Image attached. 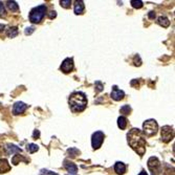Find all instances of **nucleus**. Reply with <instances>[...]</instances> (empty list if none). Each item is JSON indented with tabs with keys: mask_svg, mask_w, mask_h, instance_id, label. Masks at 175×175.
I'll return each instance as SVG.
<instances>
[{
	"mask_svg": "<svg viewBox=\"0 0 175 175\" xmlns=\"http://www.w3.org/2000/svg\"><path fill=\"white\" fill-rule=\"evenodd\" d=\"M127 137H128V144L130 147L141 156L144 155L146 151V140L143 137V133L141 130L137 128L131 129L127 134Z\"/></svg>",
	"mask_w": 175,
	"mask_h": 175,
	"instance_id": "f257e3e1",
	"label": "nucleus"
},
{
	"mask_svg": "<svg viewBox=\"0 0 175 175\" xmlns=\"http://www.w3.org/2000/svg\"><path fill=\"white\" fill-rule=\"evenodd\" d=\"M69 106L73 112H81L87 106V99L83 92H74L69 96Z\"/></svg>",
	"mask_w": 175,
	"mask_h": 175,
	"instance_id": "f03ea898",
	"label": "nucleus"
},
{
	"mask_svg": "<svg viewBox=\"0 0 175 175\" xmlns=\"http://www.w3.org/2000/svg\"><path fill=\"white\" fill-rule=\"evenodd\" d=\"M46 13V7L44 4L39 5V7H35L30 11L29 13V21L32 23H39V22L42 21Z\"/></svg>",
	"mask_w": 175,
	"mask_h": 175,
	"instance_id": "7ed1b4c3",
	"label": "nucleus"
},
{
	"mask_svg": "<svg viewBox=\"0 0 175 175\" xmlns=\"http://www.w3.org/2000/svg\"><path fill=\"white\" fill-rule=\"evenodd\" d=\"M144 133L147 137H153L154 134H156L158 130V125L155 120H148L146 121L143 125Z\"/></svg>",
	"mask_w": 175,
	"mask_h": 175,
	"instance_id": "20e7f679",
	"label": "nucleus"
},
{
	"mask_svg": "<svg viewBox=\"0 0 175 175\" xmlns=\"http://www.w3.org/2000/svg\"><path fill=\"white\" fill-rule=\"evenodd\" d=\"M159 167H160V164H159V160L157 159V157H150L149 160H148V168L150 169V171H151L152 175H158L159 174Z\"/></svg>",
	"mask_w": 175,
	"mask_h": 175,
	"instance_id": "39448f33",
	"label": "nucleus"
},
{
	"mask_svg": "<svg viewBox=\"0 0 175 175\" xmlns=\"http://www.w3.org/2000/svg\"><path fill=\"white\" fill-rule=\"evenodd\" d=\"M174 137V131L173 128L170 126H164L162 129V141L164 143H169Z\"/></svg>",
	"mask_w": 175,
	"mask_h": 175,
	"instance_id": "423d86ee",
	"label": "nucleus"
},
{
	"mask_svg": "<svg viewBox=\"0 0 175 175\" xmlns=\"http://www.w3.org/2000/svg\"><path fill=\"white\" fill-rule=\"evenodd\" d=\"M103 141H104V133L101 131L94 132L92 134V138H91L93 149H99L102 146Z\"/></svg>",
	"mask_w": 175,
	"mask_h": 175,
	"instance_id": "0eeeda50",
	"label": "nucleus"
},
{
	"mask_svg": "<svg viewBox=\"0 0 175 175\" xmlns=\"http://www.w3.org/2000/svg\"><path fill=\"white\" fill-rule=\"evenodd\" d=\"M60 69L64 74L70 73V71L74 69V61H73V59H70V58L65 59L64 61H63V63H62V65H61Z\"/></svg>",
	"mask_w": 175,
	"mask_h": 175,
	"instance_id": "6e6552de",
	"label": "nucleus"
},
{
	"mask_svg": "<svg viewBox=\"0 0 175 175\" xmlns=\"http://www.w3.org/2000/svg\"><path fill=\"white\" fill-rule=\"evenodd\" d=\"M124 96H125L124 91L119 89L118 86H113L112 91H111V98L114 100V101H121V100L124 99Z\"/></svg>",
	"mask_w": 175,
	"mask_h": 175,
	"instance_id": "1a4fd4ad",
	"label": "nucleus"
},
{
	"mask_svg": "<svg viewBox=\"0 0 175 175\" xmlns=\"http://www.w3.org/2000/svg\"><path fill=\"white\" fill-rule=\"evenodd\" d=\"M26 108L27 106L24 103H22V102H17V103H15V105H14V108H13V113L15 115H17V114H20V113L22 112H24V111L26 110Z\"/></svg>",
	"mask_w": 175,
	"mask_h": 175,
	"instance_id": "9d476101",
	"label": "nucleus"
},
{
	"mask_svg": "<svg viewBox=\"0 0 175 175\" xmlns=\"http://www.w3.org/2000/svg\"><path fill=\"white\" fill-rule=\"evenodd\" d=\"M64 168L73 175H76L78 172V167L74 163L69 162V160H64Z\"/></svg>",
	"mask_w": 175,
	"mask_h": 175,
	"instance_id": "9b49d317",
	"label": "nucleus"
},
{
	"mask_svg": "<svg viewBox=\"0 0 175 175\" xmlns=\"http://www.w3.org/2000/svg\"><path fill=\"white\" fill-rule=\"evenodd\" d=\"M11 170V166L9 165V162L7 159L1 158L0 159V173H5V172Z\"/></svg>",
	"mask_w": 175,
	"mask_h": 175,
	"instance_id": "f8f14e48",
	"label": "nucleus"
},
{
	"mask_svg": "<svg viewBox=\"0 0 175 175\" xmlns=\"http://www.w3.org/2000/svg\"><path fill=\"white\" fill-rule=\"evenodd\" d=\"M114 171L118 174H124L125 172H126V166H125V164L118 162L114 165Z\"/></svg>",
	"mask_w": 175,
	"mask_h": 175,
	"instance_id": "ddd939ff",
	"label": "nucleus"
},
{
	"mask_svg": "<svg viewBox=\"0 0 175 175\" xmlns=\"http://www.w3.org/2000/svg\"><path fill=\"white\" fill-rule=\"evenodd\" d=\"M84 2L83 1H76V4H74V14L76 15H80V14L83 13V11H84Z\"/></svg>",
	"mask_w": 175,
	"mask_h": 175,
	"instance_id": "4468645a",
	"label": "nucleus"
},
{
	"mask_svg": "<svg viewBox=\"0 0 175 175\" xmlns=\"http://www.w3.org/2000/svg\"><path fill=\"white\" fill-rule=\"evenodd\" d=\"M157 23L159 24V25H162L163 27H168L170 25V21H169V19L165 17V16H160V17H158Z\"/></svg>",
	"mask_w": 175,
	"mask_h": 175,
	"instance_id": "2eb2a0df",
	"label": "nucleus"
},
{
	"mask_svg": "<svg viewBox=\"0 0 175 175\" xmlns=\"http://www.w3.org/2000/svg\"><path fill=\"white\" fill-rule=\"evenodd\" d=\"M7 153L9 154H14V153H16V152H20L21 153V149L19 148V147L15 146V145H11V144L7 145Z\"/></svg>",
	"mask_w": 175,
	"mask_h": 175,
	"instance_id": "dca6fc26",
	"label": "nucleus"
},
{
	"mask_svg": "<svg viewBox=\"0 0 175 175\" xmlns=\"http://www.w3.org/2000/svg\"><path fill=\"white\" fill-rule=\"evenodd\" d=\"M7 37H10V38H15L16 36L18 35V29L16 26L10 27L7 32Z\"/></svg>",
	"mask_w": 175,
	"mask_h": 175,
	"instance_id": "f3484780",
	"label": "nucleus"
},
{
	"mask_svg": "<svg viewBox=\"0 0 175 175\" xmlns=\"http://www.w3.org/2000/svg\"><path fill=\"white\" fill-rule=\"evenodd\" d=\"M7 7H9V10H11L12 12H17L19 10L17 2H15V1H7Z\"/></svg>",
	"mask_w": 175,
	"mask_h": 175,
	"instance_id": "a211bd4d",
	"label": "nucleus"
},
{
	"mask_svg": "<svg viewBox=\"0 0 175 175\" xmlns=\"http://www.w3.org/2000/svg\"><path fill=\"white\" fill-rule=\"evenodd\" d=\"M118 126L120 127L122 130L126 128V126H127V120H126V118H124V116H120V118L118 119Z\"/></svg>",
	"mask_w": 175,
	"mask_h": 175,
	"instance_id": "6ab92c4d",
	"label": "nucleus"
},
{
	"mask_svg": "<svg viewBox=\"0 0 175 175\" xmlns=\"http://www.w3.org/2000/svg\"><path fill=\"white\" fill-rule=\"evenodd\" d=\"M19 160H24V162H27V159H25L23 156H20V155H14V157L12 159V163L14 164V165H18Z\"/></svg>",
	"mask_w": 175,
	"mask_h": 175,
	"instance_id": "aec40b11",
	"label": "nucleus"
},
{
	"mask_svg": "<svg viewBox=\"0 0 175 175\" xmlns=\"http://www.w3.org/2000/svg\"><path fill=\"white\" fill-rule=\"evenodd\" d=\"M130 112H131V107L129 105H124L121 108V113H123V114H129Z\"/></svg>",
	"mask_w": 175,
	"mask_h": 175,
	"instance_id": "412c9836",
	"label": "nucleus"
},
{
	"mask_svg": "<svg viewBox=\"0 0 175 175\" xmlns=\"http://www.w3.org/2000/svg\"><path fill=\"white\" fill-rule=\"evenodd\" d=\"M67 153L70 154L71 157H74V156H77L78 154H80V151L77 148H70L67 150Z\"/></svg>",
	"mask_w": 175,
	"mask_h": 175,
	"instance_id": "4be33fe9",
	"label": "nucleus"
},
{
	"mask_svg": "<svg viewBox=\"0 0 175 175\" xmlns=\"http://www.w3.org/2000/svg\"><path fill=\"white\" fill-rule=\"evenodd\" d=\"M38 146L35 145V144H29V146H27V151L29 152V153H34V152L38 151Z\"/></svg>",
	"mask_w": 175,
	"mask_h": 175,
	"instance_id": "5701e85b",
	"label": "nucleus"
},
{
	"mask_svg": "<svg viewBox=\"0 0 175 175\" xmlns=\"http://www.w3.org/2000/svg\"><path fill=\"white\" fill-rule=\"evenodd\" d=\"M130 3H131V5L134 7V9H141V7H143V2L140 1V0H138V1H134V0H132Z\"/></svg>",
	"mask_w": 175,
	"mask_h": 175,
	"instance_id": "b1692460",
	"label": "nucleus"
},
{
	"mask_svg": "<svg viewBox=\"0 0 175 175\" xmlns=\"http://www.w3.org/2000/svg\"><path fill=\"white\" fill-rule=\"evenodd\" d=\"M60 3H61V5H62L63 7H65V9H68V7H70L71 0H61Z\"/></svg>",
	"mask_w": 175,
	"mask_h": 175,
	"instance_id": "393cba45",
	"label": "nucleus"
},
{
	"mask_svg": "<svg viewBox=\"0 0 175 175\" xmlns=\"http://www.w3.org/2000/svg\"><path fill=\"white\" fill-rule=\"evenodd\" d=\"M5 15H7V14H5V9H4V5H3V3H2L1 1H0V17H5Z\"/></svg>",
	"mask_w": 175,
	"mask_h": 175,
	"instance_id": "a878e982",
	"label": "nucleus"
},
{
	"mask_svg": "<svg viewBox=\"0 0 175 175\" xmlns=\"http://www.w3.org/2000/svg\"><path fill=\"white\" fill-rule=\"evenodd\" d=\"M96 91H98V92H101V91L103 90V88H104V86H103L102 82L96 81Z\"/></svg>",
	"mask_w": 175,
	"mask_h": 175,
	"instance_id": "bb28decb",
	"label": "nucleus"
},
{
	"mask_svg": "<svg viewBox=\"0 0 175 175\" xmlns=\"http://www.w3.org/2000/svg\"><path fill=\"white\" fill-rule=\"evenodd\" d=\"M40 175H58V174L55 173V172L48 171V170H41Z\"/></svg>",
	"mask_w": 175,
	"mask_h": 175,
	"instance_id": "cd10ccee",
	"label": "nucleus"
},
{
	"mask_svg": "<svg viewBox=\"0 0 175 175\" xmlns=\"http://www.w3.org/2000/svg\"><path fill=\"white\" fill-rule=\"evenodd\" d=\"M141 58H140V56L137 55L134 57V65H137V66H141Z\"/></svg>",
	"mask_w": 175,
	"mask_h": 175,
	"instance_id": "c85d7f7f",
	"label": "nucleus"
},
{
	"mask_svg": "<svg viewBox=\"0 0 175 175\" xmlns=\"http://www.w3.org/2000/svg\"><path fill=\"white\" fill-rule=\"evenodd\" d=\"M35 30V27H27V29H25V35H30L32 33H34Z\"/></svg>",
	"mask_w": 175,
	"mask_h": 175,
	"instance_id": "c756f323",
	"label": "nucleus"
},
{
	"mask_svg": "<svg viewBox=\"0 0 175 175\" xmlns=\"http://www.w3.org/2000/svg\"><path fill=\"white\" fill-rule=\"evenodd\" d=\"M56 16H57V14H56V12H55V11H52V12H49V14H48V17L51 18V19L55 18Z\"/></svg>",
	"mask_w": 175,
	"mask_h": 175,
	"instance_id": "7c9ffc66",
	"label": "nucleus"
},
{
	"mask_svg": "<svg viewBox=\"0 0 175 175\" xmlns=\"http://www.w3.org/2000/svg\"><path fill=\"white\" fill-rule=\"evenodd\" d=\"M39 135H40V132H39V130H35V132H34V135H33V137H34L35 140H37V138L39 137Z\"/></svg>",
	"mask_w": 175,
	"mask_h": 175,
	"instance_id": "2f4dec72",
	"label": "nucleus"
},
{
	"mask_svg": "<svg viewBox=\"0 0 175 175\" xmlns=\"http://www.w3.org/2000/svg\"><path fill=\"white\" fill-rule=\"evenodd\" d=\"M149 18L150 19H154L155 18V13L154 12H150L149 13Z\"/></svg>",
	"mask_w": 175,
	"mask_h": 175,
	"instance_id": "473e14b6",
	"label": "nucleus"
},
{
	"mask_svg": "<svg viewBox=\"0 0 175 175\" xmlns=\"http://www.w3.org/2000/svg\"><path fill=\"white\" fill-rule=\"evenodd\" d=\"M5 29V26L3 25V24H0V32H2Z\"/></svg>",
	"mask_w": 175,
	"mask_h": 175,
	"instance_id": "72a5a7b5",
	"label": "nucleus"
},
{
	"mask_svg": "<svg viewBox=\"0 0 175 175\" xmlns=\"http://www.w3.org/2000/svg\"><path fill=\"white\" fill-rule=\"evenodd\" d=\"M138 175H148V174H147V173H146V172H145V171H141V173H140V174H138Z\"/></svg>",
	"mask_w": 175,
	"mask_h": 175,
	"instance_id": "f704fd0d",
	"label": "nucleus"
},
{
	"mask_svg": "<svg viewBox=\"0 0 175 175\" xmlns=\"http://www.w3.org/2000/svg\"><path fill=\"white\" fill-rule=\"evenodd\" d=\"M1 151H2V146L0 145V153H1Z\"/></svg>",
	"mask_w": 175,
	"mask_h": 175,
	"instance_id": "c9c22d12",
	"label": "nucleus"
}]
</instances>
